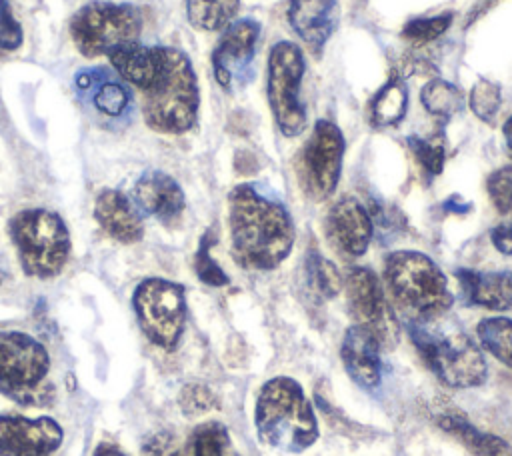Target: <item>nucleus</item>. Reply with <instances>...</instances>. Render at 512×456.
I'll use <instances>...</instances> for the list:
<instances>
[{"label":"nucleus","mask_w":512,"mask_h":456,"mask_svg":"<svg viewBox=\"0 0 512 456\" xmlns=\"http://www.w3.org/2000/svg\"><path fill=\"white\" fill-rule=\"evenodd\" d=\"M142 16L126 2H88L70 20V36L86 58L108 54L112 48L140 36Z\"/></svg>","instance_id":"nucleus-8"},{"label":"nucleus","mask_w":512,"mask_h":456,"mask_svg":"<svg viewBox=\"0 0 512 456\" xmlns=\"http://www.w3.org/2000/svg\"><path fill=\"white\" fill-rule=\"evenodd\" d=\"M326 234L342 256L358 258L368 250L374 234L372 214L360 200L344 196L328 210Z\"/></svg>","instance_id":"nucleus-14"},{"label":"nucleus","mask_w":512,"mask_h":456,"mask_svg":"<svg viewBox=\"0 0 512 456\" xmlns=\"http://www.w3.org/2000/svg\"><path fill=\"white\" fill-rule=\"evenodd\" d=\"M408 148L412 150L414 158L418 160V164L422 166V170L432 178L438 176L442 172L444 166V142L442 136L436 134L432 138H418V136H410L406 138Z\"/></svg>","instance_id":"nucleus-30"},{"label":"nucleus","mask_w":512,"mask_h":456,"mask_svg":"<svg viewBox=\"0 0 512 456\" xmlns=\"http://www.w3.org/2000/svg\"><path fill=\"white\" fill-rule=\"evenodd\" d=\"M302 50L292 42H278L268 54L266 94L276 126L284 136H298L306 128V110L300 100L304 76Z\"/></svg>","instance_id":"nucleus-9"},{"label":"nucleus","mask_w":512,"mask_h":456,"mask_svg":"<svg viewBox=\"0 0 512 456\" xmlns=\"http://www.w3.org/2000/svg\"><path fill=\"white\" fill-rule=\"evenodd\" d=\"M134 202L140 212L170 224L180 218L184 210V192L180 184L166 172L148 170L134 184Z\"/></svg>","instance_id":"nucleus-18"},{"label":"nucleus","mask_w":512,"mask_h":456,"mask_svg":"<svg viewBox=\"0 0 512 456\" xmlns=\"http://www.w3.org/2000/svg\"><path fill=\"white\" fill-rule=\"evenodd\" d=\"M200 106L198 80L190 58L172 46H164L158 76L142 92V116L162 134H182L196 124Z\"/></svg>","instance_id":"nucleus-4"},{"label":"nucleus","mask_w":512,"mask_h":456,"mask_svg":"<svg viewBox=\"0 0 512 456\" xmlns=\"http://www.w3.org/2000/svg\"><path fill=\"white\" fill-rule=\"evenodd\" d=\"M146 456H182L176 440L170 434H156L148 444H146Z\"/></svg>","instance_id":"nucleus-37"},{"label":"nucleus","mask_w":512,"mask_h":456,"mask_svg":"<svg viewBox=\"0 0 512 456\" xmlns=\"http://www.w3.org/2000/svg\"><path fill=\"white\" fill-rule=\"evenodd\" d=\"M4 278H6V276H4V272H2V270H0V284H2V282H4Z\"/></svg>","instance_id":"nucleus-41"},{"label":"nucleus","mask_w":512,"mask_h":456,"mask_svg":"<svg viewBox=\"0 0 512 456\" xmlns=\"http://www.w3.org/2000/svg\"><path fill=\"white\" fill-rule=\"evenodd\" d=\"M240 0H186L188 22L206 32L224 30L236 16Z\"/></svg>","instance_id":"nucleus-25"},{"label":"nucleus","mask_w":512,"mask_h":456,"mask_svg":"<svg viewBox=\"0 0 512 456\" xmlns=\"http://www.w3.org/2000/svg\"><path fill=\"white\" fill-rule=\"evenodd\" d=\"M94 456H124V454L112 446H100Z\"/></svg>","instance_id":"nucleus-40"},{"label":"nucleus","mask_w":512,"mask_h":456,"mask_svg":"<svg viewBox=\"0 0 512 456\" xmlns=\"http://www.w3.org/2000/svg\"><path fill=\"white\" fill-rule=\"evenodd\" d=\"M420 102L430 114L448 120L462 108V94L454 84L442 78H434L424 84L420 92Z\"/></svg>","instance_id":"nucleus-27"},{"label":"nucleus","mask_w":512,"mask_h":456,"mask_svg":"<svg viewBox=\"0 0 512 456\" xmlns=\"http://www.w3.org/2000/svg\"><path fill=\"white\" fill-rule=\"evenodd\" d=\"M94 218L108 236L122 244L138 242L144 234V222L136 202L120 190L106 188L96 196Z\"/></svg>","instance_id":"nucleus-19"},{"label":"nucleus","mask_w":512,"mask_h":456,"mask_svg":"<svg viewBox=\"0 0 512 456\" xmlns=\"http://www.w3.org/2000/svg\"><path fill=\"white\" fill-rule=\"evenodd\" d=\"M490 240H492V244H494V248L498 252L512 256V220L510 222H502L496 228H492Z\"/></svg>","instance_id":"nucleus-38"},{"label":"nucleus","mask_w":512,"mask_h":456,"mask_svg":"<svg viewBox=\"0 0 512 456\" xmlns=\"http://www.w3.org/2000/svg\"><path fill=\"white\" fill-rule=\"evenodd\" d=\"M436 424L476 456H512V446L506 440L496 434L482 432L458 410L442 408L436 416Z\"/></svg>","instance_id":"nucleus-23"},{"label":"nucleus","mask_w":512,"mask_h":456,"mask_svg":"<svg viewBox=\"0 0 512 456\" xmlns=\"http://www.w3.org/2000/svg\"><path fill=\"white\" fill-rule=\"evenodd\" d=\"M504 140H506L508 150L512 152V116L504 122Z\"/></svg>","instance_id":"nucleus-39"},{"label":"nucleus","mask_w":512,"mask_h":456,"mask_svg":"<svg viewBox=\"0 0 512 456\" xmlns=\"http://www.w3.org/2000/svg\"><path fill=\"white\" fill-rule=\"evenodd\" d=\"M344 290L354 324L372 332L382 348L396 346L400 326L374 270L368 266L348 268L344 276Z\"/></svg>","instance_id":"nucleus-12"},{"label":"nucleus","mask_w":512,"mask_h":456,"mask_svg":"<svg viewBox=\"0 0 512 456\" xmlns=\"http://www.w3.org/2000/svg\"><path fill=\"white\" fill-rule=\"evenodd\" d=\"M340 358L348 376L364 390L382 382V344L362 326H350L342 338Z\"/></svg>","instance_id":"nucleus-17"},{"label":"nucleus","mask_w":512,"mask_h":456,"mask_svg":"<svg viewBox=\"0 0 512 456\" xmlns=\"http://www.w3.org/2000/svg\"><path fill=\"white\" fill-rule=\"evenodd\" d=\"M306 278L310 288L322 298H334L344 286V278L338 268L318 252L308 254Z\"/></svg>","instance_id":"nucleus-28"},{"label":"nucleus","mask_w":512,"mask_h":456,"mask_svg":"<svg viewBox=\"0 0 512 456\" xmlns=\"http://www.w3.org/2000/svg\"><path fill=\"white\" fill-rule=\"evenodd\" d=\"M452 24V14H438L430 18H414L404 26V36L416 42H428L442 36Z\"/></svg>","instance_id":"nucleus-34"},{"label":"nucleus","mask_w":512,"mask_h":456,"mask_svg":"<svg viewBox=\"0 0 512 456\" xmlns=\"http://www.w3.org/2000/svg\"><path fill=\"white\" fill-rule=\"evenodd\" d=\"M408 108V90L402 78L392 76L374 96L370 104L372 124L378 128L396 126Z\"/></svg>","instance_id":"nucleus-24"},{"label":"nucleus","mask_w":512,"mask_h":456,"mask_svg":"<svg viewBox=\"0 0 512 456\" xmlns=\"http://www.w3.org/2000/svg\"><path fill=\"white\" fill-rule=\"evenodd\" d=\"M62 442V428L52 418H0V456H48Z\"/></svg>","instance_id":"nucleus-15"},{"label":"nucleus","mask_w":512,"mask_h":456,"mask_svg":"<svg viewBox=\"0 0 512 456\" xmlns=\"http://www.w3.org/2000/svg\"><path fill=\"white\" fill-rule=\"evenodd\" d=\"M456 278L460 282L464 300L472 306L488 310H512V274L510 272H480L470 268H458Z\"/></svg>","instance_id":"nucleus-22"},{"label":"nucleus","mask_w":512,"mask_h":456,"mask_svg":"<svg viewBox=\"0 0 512 456\" xmlns=\"http://www.w3.org/2000/svg\"><path fill=\"white\" fill-rule=\"evenodd\" d=\"M214 244V238L210 232H206L200 240L198 252H196V260H194V268L198 278L208 284V286H224L228 284V276L226 272L218 266V262L210 256V246Z\"/></svg>","instance_id":"nucleus-32"},{"label":"nucleus","mask_w":512,"mask_h":456,"mask_svg":"<svg viewBox=\"0 0 512 456\" xmlns=\"http://www.w3.org/2000/svg\"><path fill=\"white\" fill-rule=\"evenodd\" d=\"M8 230L28 276L46 280L62 272L70 254V236L56 212L46 208L22 210L12 216Z\"/></svg>","instance_id":"nucleus-6"},{"label":"nucleus","mask_w":512,"mask_h":456,"mask_svg":"<svg viewBox=\"0 0 512 456\" xmlns=\"http://www.w3.org/2000/svg\"><path fill=\"white\" fill-rule=\"evenodd\" d=\"M112 70L128 84L138 88L140 92L148 90L154 78L160 72L164 46H148L138 40L120 44L112 48L108 54Z\"/></svg>","instance_id":"nucleus-20"},{"label":"nucleus","mask_w":512,"mask_h":456,"mask_svg":"<svg viewBox=\"0 0 512 456\" xmlns=\"http://www.w3.org/2000/svg\"><path fill=\"white\" fill-rule=\"evenodd\" d=\"M288 20L310 48L320 50L336 28L338 6L334 0H290Z\"/></svg>","instance_id":"nucleus-21"},{"label":"nucleus","mask_w":512,"mask_h":456,"mask_svg":"<svg viewBox=\"0 0 512 456\" xmlns=\"http://www.w3.org/2000/svg\"><path fill=\"white\" fill-rule=\"evenodd\" d=\"M344 136L330 120H318L298 156V178L308 198L326 200L340 180Z\"/></svg>","instance_id":"nucleus-11"},{"label":"nucleus","mask_w":512,"mask_h":456,"mask_svg":"<svg viewBox=\"0 0 512 456\" xmlns=\"http://www.w3.org/2000/svg\"><path fill=\"white\" fill-rule=\"evenodd\" d=\"M254 424L262 444L298 454L318 440V420L304 388L290 376L264 382L254 408Z\"/></svg>","instance_id":"nucleus-2"},{"label":"nucleus","mask_w":512,"mask_h":456,"mask_svg":"<svg viewBox=\"0 0 512 456\" xmlns=\"http://www.w3.org/2000/svg\"><path fill=\"white\" fill-rule=\"evenodd\" d=\"M134 310L142 332L162 348H174L186 320L184 288L164 278H148L134 290Z\"/></svg>","instance_id":"nucleus-10"},{"label":"nucleus","mask_w":512,"mask_h":456,"mask_svg":"<svg viewBox=\"0 0 512 456\" xmlns=\"http://www.w3.org/2000/svg\"><path fill=\"white\" fill-rule=\"evenodd\" d=\"M408 336L426 368L450 388H476L488 376L482 348L462 328L446 324L442 316L410 320Z\"/></svg>","instance_id":"nucleus-3"},{"label":"nucleus","mask_w":512,"mask_h":456,"mask_svg":"<svg viewBox=\"0 0 512 456\" xmlns=\"http://www.w3.org/2000/svg\"><path fill=\"white\" fill-rule=\"evenodd\" d=\"M232 252L240 266L272 270L294 244V222L280 198L256 182L238 184L228 194Z\"/></svg>","instance_id":"nucleus-1"},{"label":"nucleus","mask_w":512,"mask_h":456,"mask_svg":"<svg viewBox=\"0 0 512 456\" xmlns=\"http://www.w3.org/2000/svg\"><path fill=\"white\" fill-rule=\"evenodd\" d=\"M476 334L484 350H488L494 358L512 368V318H484L478 322Z\"/></svg>","instance_id":"nucleus-26"},{"label":"nucleus","mask_w":512,"mask_h":456,"mask_svg":"<svg viewBox=\"0 0 512 456\" xmlns=\"http://www.w3.org/2000/svg\"><path fill=\"white\" fill-rule=\"evenodd\" d=\"M384 282L392 300L410 320L442 316L454 302L444 272L416 250H396L384 258Z\"/></svg>","instance_id":"nucleus-5"},{"label":"nucleus","mask_w":512,"mask_h":456,"mask_svg":"<svg viewBox=\"0 0 512 456\" xmlns=\"http://www.w3.org/2000/svg\"><path fill=\"white\" fill-rule=\"evenodd\" d=\"M486 190L500 214L512 216V166L494 170L486 180Z\"/></svg>","instance_id":"nucleus-33"},{"label":"nucleus","mask_w":512,"mask_h":456,"mask_svg":"<svg viewBox=\"0 0 512 456\" xmlns=\"http://www.w3.org/2000/svg\"><path fill=\"white\" fill-rule=\"evenodd\" d=\"M218 404L216 396L202 384H188L182 388L180 406L188 416H198L212 410Z\"/></svg>","instance_id":"nucleus-35"},{"label":"nucleus","mask_w":512,"mask_h":456,"mask_svg":"<svg viewBox=\"0 0 512 456\" xmlns=\"http://www.w3.org/2000/svg\"><path fill=\"white\" fill-rule=\"evenodd\" d=\"M500 106H502L500 86L486 80V78H480L470 90V108H472V112L480 120L492 122L496 118Z\"/></svg>","instance_id":"nucleus-31"},{"label":"nucleus","mask_w":512,"mask_h":456,"mask_svg":"<svg viewBox=\"0 0 512 456\" xmlns=\"http://www.w3.org/2000/svg\"><path fill=\"white\" fill-rule=\"evenodd\" d=\"M24 34L20 22L14 18L8 0H0V48L16 50L22 46Z\"/></svg>","instance_id":"nucleus-36"},{"label":"nucleus","mask_w":512,"mask_h":456,"mask_svg":"<svg viewBox=\"0 0 512 456\" xmlns=\"http://www.w3.org/2000/svg\"><path fill=\"white\" fill-rule=\"evenodd\" d=\"M78 94L102 116L120 118L132 106L130 86L110 68H82L74 76Z\"/></svg>","instance_id":"nucleus-16"},{"label":"nucleus","mask_w":512,"mask_h":456,"mask_svg":"<svg viewBox=\"0 0 512 456\" xmlns=\"http://www.w3.org/2000/svg\"><path fill=\"white\" fill-rule=\"evenodd\" d=\"M258 36L260 24L252 18L234 20L224 28L212 52L214 76L222 88H234L250 80Z\"/></svg>","instance_id":"nucleus-13"},{"label":"nucleus","mask_w":512,"mask_h":456,"mask_svg":"<svg viewBox=\"0 0 512 456\" xmlns=\"http://www.w3.org/2000/svg\"><path fill=\"white\" fill-rule=\"evenodd\" d=\"M194 456H240L220 422L202 424L194 434Z\"/></svg>","instance_id":"nucleus-29"},{"label":"nucleus","mask_w":512,"mask_h":456,"mask_svg":"<svg viewBox=\"0 0 512 456\" xmlns=\"http://www.w3.org/2000/svg\"><path fill=\"white\" fill-rule=\"evenodd\" d=\"M50 356L46 348L24 332H0V392L20 404H44Z\"/></svg>","instance_id":"nucleus-7"}]
</instances>
